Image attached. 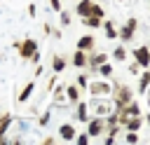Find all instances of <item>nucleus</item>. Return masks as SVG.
<instances>
[{"mask_svg":"<svg viewBox=\"0 0 150 145\" xmlns=\"http://www.w3.org/2000/svg\"><path fill=\"white\" fill-rule=\"evenodd\" d=\"M136 58H138L141 65H148V63H150V54H148V49H145V47L136 49Z\"/></svg>","mask_w":150,"mask_h":145,"instance_id":"obj_1","label":"nucleus"},{"mask_svg":"<svg viewBox=\"0 0 150 145\" xmlns=\"http://www.w3.org/2000/svg\"><path fill=\"white\" fill-rule=\"evenodd\" d=\"M33 51H35V42H23V47H21V54L23 56H33Z\"/></svg>","mask_w":150,"mask_h":145,"instance_id":"obj_2","label":"nucleus"},{"mask_svg":"<svg viewBox=\"0 0 150 145\" xmlns=\"http://www.w3.org/2000/svg\"><path fill=\"white\" fill-rule=\"evenodd\" d=\"M77 12H80V14H89V12H91V2H89V0H84V2H80V7H77Z\"/></svg>","mask_w":150,"mask_h":145,"instance_id":"obj_3","label":"nucleus"},{"mask_svg":"<svg viewBox=\"0 0 150 145\" xmlns=\"http://www.w3.org/2000/svg\"><path fill=\"white\" fill-rule=\"evenodd\" d=\"M108 87L105 84H91V94H105Z\"/></svg>","mask_w":150,"mask_h":145,"instance_id":"obj_4","label":"nucleus"},{"mask_svg":"<svg viewBox=\"0 0 150 145\" xmlns=\"http://www.w3.org/2000/svg\"><path fill=\"white\" fill-rule=\"evenodd\" d=\"M87 47H91V37H82L80 40V49H87Z\"/></svg>","mask_w":150,"mask_h":145,"instance_id":"obj_5","label":"nucleus"},{"mask_svg":"<svg viewBox=\"0 0 150 145\" xmlns=\"http://www.w3.org/2000/svg\"><path fill=\"white\" fill-rule=\"evenodd\" d=\"M101 131V122H91V126H89V133H98Z\"/></svg>","mask_w":150,"mask_h":145,"instance_id":"obj_6","label":"nucleus"},{"mask_svg":"<svg viewBox=\"0 0 150 145\" xmlns=\"http://www.w3.org/2000/svg\"><path fill=\"white\" fill-rule=\"evenodd\" d=\"M61 136H63V138H73V129H70V126H63V129H61Z\"/></svg>","mask_w":150,"mask_h":145,"instance_id":"obj_7","label":"nucleus"},{"mask_svg":"<svg viewBox=\"0 0 150 145\" xmlns=\"http://www.w3.org/2000/svg\"><path fill=\"white\" fill-rule=\"evenodd\" d=\"M89 14H94V16H101V14H103V9H101V7H94V5H91V12H89Z\"/></svg>","mask_w":150,"mask_h":145,"instance_id":"obj_8","label":"nucleus"},{"mask_svg":"<svg viewBox=\"0 0 150 145\" xmlns=\"http://www.w3.org/2000/svg\"><path fill=\"white\" fill-rule=\"evenodd\" d=\"M105 28H108V37H115V35H117V33L112 30V23H105Z\"/></svg>","mask_w":150,"mask_h":145,"instance_id":"obj_9","label":"nucleus"},{"mask_svg":"<svg viewBox=\"0 0 150 145\" xmlns=\"http://www.w3.org/2000/svg\"><path fill=\"white\" fill-rule=\"evenodd\" d=\"M30 89H33V84H28V87L23 89V94H21V101H23V98H28V94H30Z\"/></svg>","mask_w":150,"mask_h":145,"instance_id":"obj_10","label":"nucleus"},{"mask_svg":"<svg viewBox=\"0 0 150 145\" xmlns=\"http://www.w3.org/2000/svg\"><path fill=\"white\" fill-rule=\"evenodd\" d=\"M75 63L82 65V63H84V56H82V54H75Z\"/></svg>","mask_w":150,"mask_h":145,"instance_id":"obj_11","label":"nucleus"},{"mask_svg":"<svg viewBox=\"0 0 150 145\" xmlns=\"http://www.w3.org/2000/svg\"><path fill=\"white\" fill-rule=\"evenodd\" d=\"M54 68L61 70V68H63V61H61V58H54Z\"/></svg>","mask_w":150,"mask_h":145,"instance_id":"obj_12","label":"nucleus"},{"mask_svg":"<svg viewBox=\"0 0 150 145\" xmlns=\"http://www.w3.org/2000/svg\"><path fill=\"white\" fill-rule=\"evenodd\" d=\"M101 72H103V75H110L112 70H110V65H103V68H101Z\"/></svg>","mask_w":150,"mask_h":145,"instance_id":"obj_13","label":"nucleus"}]
</instances>
